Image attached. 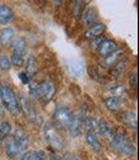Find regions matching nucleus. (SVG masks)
<instances>
[{"label":"nucleus","mask_w":139,"mask_h":160,"mask_svg":"<svg viewBox=\"0 0 139 160\" xmlns=\"http://www.w3.org/2000/svg\"><path fill=\"white\" fill-rule=\"evenodd\" d=\"M30 160H36V159H35V158L32 156V152H31V158H30Z\"/></svg>","instance_id":"35"},{"label":"nucleus","mask_w":139,"mask_h":160,"mask_svg":"<svg viewBox=\"0 0 139 160\" xmlns=\"http://www.w3.org/2000/svg\"><path fill=\"white\" fill-rule=\"evenodd\" d=\"M128 64H129V62L128 60H124V62H117L114 67H115V71H116V74H121L122 72H125V69L128 68Z\"/></svg>","instance_id":"27"},{"label":"nucleus","mask_w":139,"mask_h":160,"mask_svg":"<svg viewBox=\"0 0 139 160\" xmlns=\"http://www.w3.org/2000/svg\"><path fill=\"white\" fill-rule=\"evenodd\" d=\"M13 40H14V30L13 28H4L0 32V45L4 46V48H8Z\"/></svg>","instance_id":"9"},{"label":"nucleus","mask_w":139,"mask_h":160,"mask_svg":"<svg viewBox=\"0 0 139 160\" xmlns=\"http://www.w3.org/2000/svg\"><path fill=\"white\" fill-rule=\"evenodd\" d=\"M125 122H127L129 124L130 128H137V115L135 113L133 112H127L125 113Z\"/></svg>","instance_id":"23"},{"label":"nucleus","mask_w":139,"mask_h":160,"mask_svg":"<svg viewBox=\"0 0 139 160\" xmlns=\"http://www.w3.org/2000/svg\"><path fill=\"white\" fill-rule=\"evenodd\" d=\"M96 19H97V14H96V10L94 9H92V8H89L84 14H83V23H84L86 26H92L94 24V22H96Z\"/></svg>","instance_id":"16"},{"label":"nucleus","mask_w":139,"mask_h":160,"mask_svg":"<svg viewBox=\"0 0 139 160\" xmlns=\"http://www.w3.org/2000/svg\"><path fill=\"white\" fill-rule=\"evenodd\" d=\"M18 76H19V79L23 83H28L30 82V78H28V76H27L26 73H19Z\"/></svg>","instance_id":"31"},{"label":"nucleus","mask_w":139,"mask_h":160,"mask_svg":"<svg viewBox=\"0 0 139 160\" xmlns=\"http://www.w3.org/2000/svg\"><path fill=\"white\" fill-rule=\"evenodd\" d=\"M31 158V152H24L23 155H21V158H18L17 160H30Z\"/></svg>","instance_id":"32"},{"label":"nucleus","mask_w":139,"mask_h":160,"mask_svg":"<svg viewBox=\"0 0 139 160\" xmlns=\"http://www.w3.org/2000/svg\"><path fill=\"white\" fill-rule=\"evenodd\" d=\"M120 55H121V51H115L113 52L111 55H108L105 59V67H111V65H115L117 62H120Z\"/></svg>","instance_id":"20"},{"label":"nucleus","mask_w":139,"mask_h":160,"mask_svg":"<svg viewBox=\"0 0 139 160\" xmlns=\"http://www.w3.org/2000/svg\"><path fill=\"white\" fill-rule=\"evenodd\" d=\"M105 105H106V108H107L108 110H111V112H117V110L121 108L120 100H117V99H115V98H113V96L108 98V99H106Z\"/></svg>","instance_id":"18"},{"label":"nucleus","mask_w":139,"mask_h":160,"mask_svg":"<svg viewBox=\"0 0 139 160\" xmlns=\"http://www.w3.org/2000/svg\"><path fill=\"white\" fill-rule=\"evenodd\" d=\"M111 91H113V94H114L113 98H115V99H117V100H119V98H125V96H127V90H125L122 86L114 87Z\"/></svg>","instance_id":"25"},{"label":"nucleus","mask_w":139,"mask_h":160,"mask_svg":"<svg viewBox=\"0 0 139 160\" xmlns=\"http://www.w3.org/2000/svg\"><path fill=\"white\" fill-rule=\"evenodd\" d=\"M26 68H27V72H28L31 76L35 74L38 69V67H37V60L35 57H28V59H27V65H26Z\"/></svg>","instance_id":"21"},{"label":"nucleus","mask_w":139,"mask_h":160,"mask_svg":"<svg viewBox=\"0 0 139 160\" xmlns=\"http://www.w3.org/2000/svg\"><path fill=\"white\" fill-rule=\"evenodd\" d=\"M10 63H12V65H16V67H23L24 59H23V57H21V55L13 54L12 58H10Z\"/></svg>","instance_id":"29"},{"label":"nucleus","mask_w":139,"mask_h":160,"mask_svg":"<svg viewBox=\"0 0 139 160\" xmlns=\"http://www.w3.org/2000/svg\"><path fill=\"white\" fill-rule=\"evenodd\" d=\"M97 126H98V123H97V121L94 118H86V119H83L82 127H83V129H84L87 133H89V132L96 133L94 131H96Z\"/></svg>","instance_id":"17"},{"label":"nucleus","mask_w":139,"mask_h":160,"mask_svg":"<svg viewBox=\"0 0 139 160\" xmlns=\"http://www.w3.org/2000/svg\"><path fill=\"white\" fill-rule=\"evenodd\" d=\"M111 145L114 146L116 150H119L120 152L125 154V155H133L135 152L134 146L125 138V136L119 135V133H113L111 135Z\"/></svg>","instance_id":"3"},{"label":"nucleus","mask_w":139,"mask_h":160,"mask_svg":"<svg viewBox=\"0 0 139 160\" xmlns=\"http://www.w3.org/2000/svg\"><path fill=\"white\" fill-rule=\"evenodd\" d=\"M19 108H22V110L24 112V114L27 115V118L31 119V121H36V110L32 108V105L31 102L27 100L26 98H21V105H19Z\"/></svg>","instance_id":"11"},{"label":"nucleus","mask_w":139,"mask_h":160,"mask_svg":"<svg viewBox=\"0 0 139 160\" xmlns=\"http://www.w3.org/2000/svg\"><path fill=\"white\" fill-rule=\"evenodd\" d=\"M55 122H56L60 127H69V124L73 121V114L70 112V109L65 108V106H61V108H58V110L54 114Z\"/></svg>","instance_id":"4"},{"label":"nucleus","mask_w":139,"mask_h":160,"mask_svg":"<svg viewBox=\"0 0 139 160\" xmlns=\"http://www.w3.org/2000/svg\"><path fill=\"white\" fill-rule=\"evenodd\" d=\"M12 132V126L9 122H2L0 123V140L5 138L9 136V133Z\"/></svg>","instance_id":"22"},{"label":"nucleus","mask_w":139,"mask_h":160,"mask_svg":"<svg viewBox=\"0 0 139 160\" xmlns=\"http://www.w3.org/2000/svg\"><path fill=\"white\" fill-rule=\"evenodd\" d=\"M13 141H14L17 149H18V152H23L27 150V148H28L30 145V140H28V136L24 133L23 129L18 128L16 135H14V138H13Z\"/></svg>","instance_id":"5"},{"label":"nucleus","mask_w":139,"mask_h":160,"mask_svg":"<svg viewBox=\"0 0 139 160\" xmlns=\"http://www.w3.org/2000/svg\"><path fill=\"white\" fill-rule=\"evenodd\" d=\"M82 123H83V118L80 115L73 117L72 123L69 124V132H70L72 137H78L82 132Z\"/></svg>","instance_id":"10"},{"label":"nucleus","mask_w":139,"mask_h":160,"mask_svg":"<svg viewBox=\"0 0 139 160\" xmlns=\"http://www.w3.org/2000/svg\"><path fill=\"white\" fill-rule=\"evenodd\" d=\"M103 32H105V24L96 23L86 32V37L87 38H96V37H100Z\"/></svg>","instance_id":"14"},{"label":"nucleus","mask_w":139,"mask_h":160,"mask_svg":"<svg viewBox=\"0 0 139 160\" xmlns=\"http://www.w3.org/2000/svg\"><path fill=\"white\" fill-rule=\"evenodd\" d=\"M44 135L46 137V141L49 142V145L54 149H61L64 146V140L60 136V133L55 129V127L51 123H46L44 127Z\"/></svg>","instance_id":"2"},{"label":"nucleus","mask_w":139,"mask_h":160,"mask_svg":"<svg viewBox=\"0 0 139 160\" xmlns=\"http://www.w3.org/2000/svg\"><path fill=\"white\" fill-rule=\"evenodd\" d=\"M32 156H33L36 160H46V152L42 151V150H38V151L32 152Z\"/></svg>","instance_id":"30"},{"label":"nucleus","mask_w":139,"mask_h":160,"mask_svg":"<svg viewBox=\"0 0 139 160\" xmlns=\"http://www.w3.org/2000/svg\"><path fill=\"white\" fill-rule=\"evenodd\" d=\"M12 49H13V51H14V54L23 57L24 52H26V50H27V45H26L24 38H23V37H17V38L13 40Z\"/></svg>","instance_id":"12"},{"label":"nucleus","mask_w":139,"mask_h":160,"mask_svg":"<svg viewBox=\"0 0 139 160\" xmlns=\"http://www.w3.org/2000/svg\"><path fill=\"white\" fill-rule=\"evenodd\" d=\"M50 160H61L59 156H56V155H52V156H50Z\"/></svg>","instance_id":"34"},{"label":"nucleus","mask_w":139,"mask_h":160,"mask_svg":"<svg viewBox=\"0 0 139 160\" xmlns=\"http://www.w3.org/2000/svg\"><path fill=\"white\" fill-rule=\"evenodd\" d=\"M30 95L33 98V99H40V86L36 85V83H30Z\"/></svg>","instance_id":"28"},{"label":"nucleus","mask_w":139,"mask_h":160,"mask_svg":"<svg viewBox=\"0 0 139 160\" xmlns=\"http://www.w3.org/2000/svg\"><path fill=\"white\" fill-rule=\"evenodd\" d=\"M116 50H117V45L115 41H113V40H103L98 46V52L103 58H107L108 55H111Z\"/></svg>","instance_id":"7"},{"label":"nucleus","mask_w":139,"mask_h":160,"mask_svg":"<svg viewBox=\"0 0 139 160\" xmlns=\"http://www.w3.org/2000/svg\"><path fill=\"white\" fill-rule=\"evenodd\" d=\"M130 83H132L134 87H137V74H133V76L130 77Z\"/></svg>","instance_id":"33"},{"label":"nucleus","mask_w":139,"mask_h":160,"mask_svg":"<svg viewBox=\"0 0 139 160\" xmlns=\"http://www.w3.org/2000/svg\"><path fill=\"white\" fill-rule=\"evenodd\" d=\"M0 100H2L3 106L9 110L13 115H18L21 113V108H19V101L9 86L7 85H2L0 86Z\"/></svg>","instance_id":"1"},{"label":"nucleus","mask_w":139,"mask_h":160,"mask_svg":"<svg viewBox=\"0 0 139 160\" xmlns=\"http://www.w3.org/2000/svg\"><path fill=\"white\" fill-rule=\"evenodd\" d=\"M86 140H87L88 145L92 146V149H94L96 151H100L101 150V142H100V140H98V137H97L96 133H93V132L87 133Z\"/></svg>","instance_id":"15"},{"label":"nucleus","mask_w":139,"mask_h":160,"mask_svg":"<svg viewBox=\"0 0 139 160\" xmlns=\"http://www.w3.org/2000/svg\"><path fill=\"white\" fill-rule=\"evenodd\" d=\"M13 18H14L13 10L9 7L0 5V24H8L13 21Z\"/></svg>","instance_id":"13"},{"label":"nucleus","mask_w":139,"mask_h":160,"mask_svg":"<svg viewBox=\"0 0 139 160\" xmlns=\"http://www.w3.org/2000/svg\"><path fill=\"white\" fill-rule=\"evenodd\" d=\"M56 87L52 81H45L44 83L40 85V98L44 99L45 101H49L54 98Z\"/></svg>","instance_id":"6"},{"label":"nucleus","mask_w":139,"mask_h":160,"mask_svg":"<svg viewBox=\"0 0 139 160\" xmlns=\"http://www.w3.org/2000/svg\"><path fill=\"white\" fill-rule=\"evenodd\" d=\"M10 67H12L10 60L4 55H0V71H9Z\"/></svg>","instance_id":"26"},{"label":"nucleus","mask_w":139,"mask_h":160,"mask_svg":"<svg viewBox=\"0 0 139 160\" xmlns=\"http://www.w3.org/2000/svg\"><path fill=\"white\" fill-rule=\"evenodd\" d=\"M74 160H80V159H74Z\"/></svg>","instance_id":"36"},{"label":"nucleus","mask_w":139,"mask_h":160,"mask_svg":"<svg viewBox=\"0 0 139 160\" xmlns=\"http://www.w3.org/2000/svg\"><path fill=\"white\" fill-rule=\"evenodd\" d=\"M68 68H69L70 74L75 78H80L83 74H84V64L78 59H72L68 63Z\"/></svg>","instance_id":"8"},{"label":"nucleus","mask_w":139,"mask_h":160,"mask_svg":"<svg viewBox=\"0 0 139 160\" xmlns=\"http://www.w3.org/2000/svg\"><path fill=\"white\" fill-rule=\"evenodd\" d=\"M97 128H98V132L102 137H111V135H113V129L106 122H100Z\"/></svg>","instance_id":"19"},{"label":"nucleus","mask_w":139,"mask_h":160,"mask_svg":"<svg viewBox=\"0 0 139 160\" xmlns=\"http://www.w3.org/2000/svg\"><path fill=\"white\" fill-rule=\"evenodd\" d=\"M17 154H19V152H18V149H17L14 141L12 140V141L7 145V155H8L9 158H14Z\"/></svg>","instance_id":"24"}]
</instances>
